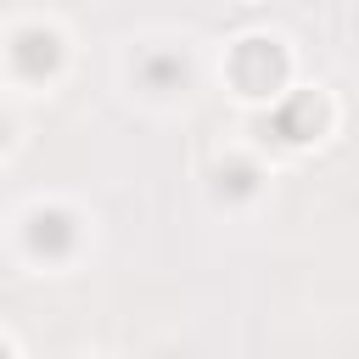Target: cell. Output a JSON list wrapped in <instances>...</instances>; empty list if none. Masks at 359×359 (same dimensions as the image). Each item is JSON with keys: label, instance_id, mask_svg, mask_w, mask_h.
I'll return each mask as SVG.
<instances>
[{"label": "cell", "instance_id": "7a4b0ae2", "mask_svg": "<svg viewBox=\"0 0 359 359\" xmlns=\"http://www.w3.org/2000/svg\"><path fill=\"white\" fill-rule=\"evenodd\" d=\"M6 56H11V67H17L28 84H45V79L62 67V34H56V28L28 22V28H17V34H11Z\"/></svg>", "mask_w": 359, "mask_h": 359}, {"label": "cell", "instance_id": "8992f818", "mask_svg": "<svg viewBox=\"0 0 359 359\" xmlns=\"http://www.w3.org/2000/svg\"><path fill=\"white\" fill-rule=\"evenodd\" d=\"M252 196L258 191V168L252 163H230V168H219V196Z\"/></svg>", "mask_w": 359, "mask_h": 359}, {"label": "cell", "instance_id": "3957f363", "mask_svg": "<svg viewBox=\"0 0 359 359\" xmlns=\"http://www.w3.org/2000/svg\"><path fill=\"white\" fill-rule=\"evenodd\" d=\"M22 241H28L34 258L62 264V258L79 247V219H73L67 208H34V213L22 219Z\"/></svg>", "mask_w": 359, "mask_h": 359}, {"label": "cell", "instance_id": "ba28073f", "mask_svg": "<svg viewBox=\"0 0 359 359\" xmlns=\"http://www.w3.org/2000/svg\"><path fill=\"white\" fill-rule=\"evenodd\" d=\"M0 359H11V348H6V342H0Z\"/></svg>", "mask_w": 359, "mask_h": 359}, {"label": "cell", "instance_id": "5b68a950", "mask_svg": "<svg viewBox=\"0 0 359 359\" xmlns=\"http://www.w3.org/2000/svg\"><path fill=\"white\" fill-rule=\"evenodd\" d=\"M320 123H325L320 95H286V101H280V112H275V135H280V140H292V146L314 140V135H320Z\"/></svg>", "mask_w": 359, "mask_h": 359}, {"label": "cell", "instance_id": "277c9868", "mask_svg": "<svg viewBox=\"0 0 359 359\" xmlns=\"http://www.w3.org/2000/svg\"><path fill=\"white\" fill-rule=\"evenodd\" d=\"M135 79H140L146 95H174V90H185V79H191V62H185L180 50H146V56L135 62Z\"/></svg>", "mask_w": 359, "mask_h": 359}, {"label": "cell", "instance_id": "52a82bcc", "mask_svg": "<svg viewBox=\"0 0 359 359\" xmlns=\"http://www.w3.org/2000/svg\"><path fill=\"white\" fill-rule=\"evenodd\" d=\"M0 146H6V112H0Z\"/></svg>", "mask_w": 359, "mask_h": 359}, {"label": "cell", "instance_id": "6da1fadb", "mask_svg": "<svg viewBox=\"0 0 359 359\" xmlns=\"http://www.w3.org/2000/svg\"><path fill=\"white\" fill-rule=\"evenodd\" d=\"M280 79H286V50L275 39H241L230 50V84L241 95H280Z\"/></svg>", "mask_w": 359, "mask_h": 359}]
</instances>
